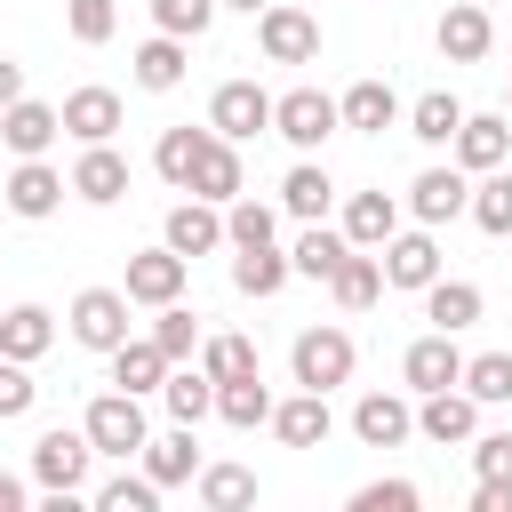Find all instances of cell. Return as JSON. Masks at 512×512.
<instances>
[{
    "label": "cell",
    "instance_id": "cell-1",
    "mask_svg": "<svg viewBox=\"0 0 512 512\" xmlns=\"http://www.w3.org/2000/svg\"><path fill=\"white\" fill-rule=\"evenodd\" d=\"M80 432H88V448H96V456H136V448L152 440V424H144V400H136V392H120V384L88 400Z\"/></svg>",
    "mask_w": 512,
    "mask_h": 512
},
{
    "label": "cell",
    "instance_id": "cell-2",
    "mask_svg": "<svg viewBox=\"0 0 512 512\" xmlns=\"http://www.w3.org/2000/svg\"><path fill=\"white\" fill-rule=\"evenodd\" d=\"M88 464H96V448H88L80 424H56V432L32 440V480H40L48 496H80V488H88Z\"/></svg>",
    "mask_w": 512,
    "mask_h": 512
},
{
    "label": "cell",
    "instance_id": "cell-3",
    "mask_svg": "<svg viewBox=\"0 0 512 512\" xmlns=\"http://www.w3.org/2000/svg\"><path fill=\"white\" fill-rule=\"evenodd\" d=\"M352 336L344 328H304L296 344H288V368H296V384L304 392H336V384H352Z\"/></svg>",
    "mask_w": 512,
    "mask_h": 512
},
{
    "label": "cell",
    "instance_id": "cell-4",
    "mask_svg": "<svg viewBox=\"0 0 512 512\" xmlns=\"http://www.w3.org/2000/svg\"><path fill=\"white\" fill-rule=\"evenodd\" d=\"M336 128H344V120H336V96H320V88H288V96H272V136H288L296 152H320Z\"/></svg>",
    "mask_w": 512,
    "mask_h": 512
},
{
    "label": "cell",
    "instance_id": "cell-5",
    "mask_svg": "<svg viewBox=\"0 0 512 512\" xmlns=\"http://www.w3.org/2000/svg\"><path fill=\"white\" fill-rule=\"evenodd\" d=\"M256 48H264L272 64H312V56H320V24H312L304 8H288V0H264V8H256Z\"/></svg>",
    "mask_w": 512,
    "mask_h": 512
},
{
    "label": "cell",
    "instance_id": "cell-6",
    "mask_svg": "<svg viewBox=\"0 0 512 512\" xmlns=\"http://www.w3.org/2000/svg\"><path fill=\"white\" fill-rule=\"evenodd\" d=\"M64 320H72V344H88V352H112V344L128 336V288H80Z\"/></svg>",
    "mask_w": 512,
    "mask_h": 512
},
{
    "label": "cell",
    "instance_id": "cell-7",
    "mask_svg": "<svg viewBox=\"0 0 512 512\" xmlns=\"http://www.w3.org/2000/svg\"><path fill=\"white\" fill-rule=\"evenodd\" d=\"M208 128H216V136H232V144H248V136H264V128H272V96H264L256 80H224V88L208 96Z\"/></svg>",
    "mask_w": 512,
    "mask_h": 512
},
{
    "label": "cell",
    "instance_id": "cell-8",
    "mask_svg": "<svg viewBox=\"0 0 512 512\" xmlns=\"http://www.w3.org/2000/svg\"><path fill=\"white\" fill-rule=\"evenodd\" d=\"M376 264H384V288H432V280H440V240H432V224L392 232V240L376 248Z\"/></svg>",
    "mask_w": 512,
    "mask_h": 512
},
{
    "label": "cell",
    "instance_id": "cell-9",
    "mask_svg": "<svg viewBox=\"0 0 512 512\" xmlns=\"http://www.w3.org/2000/svg\"><path fill=\"white\" fill-rule=\"evenodd\" d=\"M56 136H64L56 104H40V96H16V104H0V144H8L16 160H40Z\"/></svg>",
    "mask_w": 512,
    "mask_h": 512
},
{
    "label": "cell",
    "instance_id": "cell-10",
    "mask_svg": "<svg viewBox=\"0 0 512 512\" xmlns=\"http://www.w3.org/2000/svg\"><path fill=\"white\" fill-rule=\"evenodd\" d=\"M448 144H456V168H464V176L504 168V160H512V120H504V112H464V128H456Z\"/></svg>",
    "mask_w": 512,
    "mask_h": 512
},
{
    "label": "cell",
    "instance_id": "cell-11",
    "mask_svg": "<svg viewBox=\"0 0 512 512\" xmlns=\"http://www.w3.org/2000/svg\"><path fill=\"white\" fill-rule=\"evenodd\" d=\"M184 192H200V200H216V208H224V200H240V192H248V168H240V144L208 128V144H200V160H192V184H184Z\"/></svg>",
    "mask_w": 512,
    "mask_h": 512
},
{
    "label": "cell",
    "instance_id": "cell-12",
    "mask_svg": "<svg viewBox=\"0 0 512 512\" xmlns=\"http://www.w3.org/2000/svg\"><path fill=\"white\" fill-rule=\"evenodd\" d=\"M160 240H168V248H176V256L192 264V256H208V248H224V208L192 192V200H176V208H168V224H160Z\"/></svg>",
    "mask_w": 512,
    "mask_h": 512
},
{
    "label": "cell",
    "instance_id": "cell-13",
    "mask_svg": "<svg viewBox=\"0 0 512 512\" xmlns=\"http://www.w3.org/2000/svg\"><path fill=\"white\" fill-rule=\"evenodd\" d=\"M184 272H192V264H184L168 240L144 248V256H128V304H152V312L176 304V296H184Z\"/></svg>",
    "mask_w": 512,
    "mask_h": 512
},
{
    "label": "cell",
    "instance_id": "cell-14",
    "mask_svg": "<svg viewBox=\"0 0 512 512\" xmlns=\"http://www.w3.org/2000/svg\"><path fill=\"white\" fill-rule=\"evenodd\" d=\"M400 376H408V392H448V384L464 376V352H456V336H448V328L416 336V344L400 352Z\"/></svg>",
    "mask_w": 512,
    "mask_h": 512
},
{
    "label": "cell",
    "instance_id": "cell-15",
    "mask_svg": "<svg viewBox=\"0 0 512 512\" xmlns=\"http://www.w3.org/2000/svg\"><path fill=\"white\" fill-rule=\"evenodd\" d=\"M416 432L432 440V448H464L472 432H480V400L472 392H424V408H416Z\"/></svg>",
    "mask_w": 512,
    "mask_h": 512
},
{
    "label": "cell",
    "instance_id": "cell-16",
    "mask_svg": "<svg viewBox=\"0 0 512 512\" xmlns=\"http://www.w3.org/2000/svg\"><path fill=\"white\" fill-rule=\"evenodd\" d=\"M464 200H472V176H464V168H424V176L408 184V216H416V224H456Z\"/></svg>",
    "mask_w": 512,
    "mask_h": 512
},
{
    "label": "cell",
    "instance_id": "cell-17",
    "mask_svg": "<svg viewBox=\"0 0 512 512\" xmlns=\"http://www.w3.org/2000/svg\"><path fill=\"white\" fill-rule=\"evenodd\" d=\"M432 40H440V56H448V64H480V56L496 48V24H488V8H480V0H456V8L440 16V32H432Z\"/></svg>",
    "mask_w": 512,
    "mask_h": 512
},
{
    "label": "cell",
    "instance_id": "cell-18",
    "mask_svg": "<svg viewBox=\"0 0 512 512\" xmlns=\"http://www.w3.org/2000/svg\"><path fill=\"white\" fill-rule=\"evenodd\" d=\"M64 176L48 168V160H16V176H8V216H24V224H40V216H56L64 208Z\"/></svg>",
    "mask_w": 512,
    "mask_h": 512
},
{
    "label": "cell",
    "instance_id": "cell-19",
    "mask_svg": "<svg viewBox=\"0 0 512 512\" xmlns=\"http://www.w3.org/2000/svg\"><path fill=\"white\" fill-rule=\"evenodd\" d=\"M352 432H360V448H400V440L416 432V408H408L400 392H360Z\"/></svg>",
    "mask_w": 512,
    "mask_h": 512
},
{
    "label": "cell",
    "instance_id": "cell-20",
    "mask_svg": "<svg viewBox=\"0 0 512 512\" xmlns=\"http://www.w3.org/2000/svg\"><path fill=\"white\" fill-rule=\"evenodd\" d=\"M56 120H64V136H80V144H112L120 96H112V88H72V96L56 104Z\"/></svg>",
    "mask_w": 512,
    "mask_h": 512
},
{
    "label": "cell",
    "instance_id": "cell-21",
    "mask_svg": "<svg viewBox=\"0 0 512 512\" xmlns=\"http://www.w3.org/2000/svg\"><path fill=\"white\" fill-rule=\"evenodd\" d=\"M64 184H72V192H80L88 208H112V200L128 192V160H120L112 144H88V152L72 160V176H64Z\"/></svg>",
    "mask_w": 512,
    "mask_h": 512
},
{
    "label": "cell",
    "instance_id": "cell-22",
    "mask_svg": "<svg viewBox=\"0 0 512 512\" xmlns=\"http://www.w3.org/2000/svg\"><path fill=\"white\" fill-rule=\"evenodd\" d=\"M104 360H112V384H120V392H136V400H144V392H160V376L176 368V360H168L152 336H120Z\"/></svg>",
    "mask_w": 512,
    "mask_h": 512
},
{
    "label": "cell",
    "instance_id": "cell-23",
    "mask_svg": "<svg viewBox=\"0 0 512 512\" xmlns=\"http://www.w3.org/2000/svg\"><path fill=\"white\" fill-rule=\"evenodd\" d=\"M272 432H280L288 448H320V440L336 432L328 392H304V384H296V400H272Z\"/></svg>",
    "mask_w": 512,
    "mask_h": 512
},
{
    "label": "cell",
    "instance_id": "cell-24",
    "mask_svg": "<svg viewBox=\"0 0 512 512\" xmlns=\"http://www.w3.org/2000/svg\"><path fill=\"white\" fill-rule=\"evenodd\" d=\"M336 120H344V128H360V136H384V128L400 120V96H392L384 80H352V88L336 96Z\"/></svg>",
    "mask_w": 512,
    "mask_h": 512
},
{
    "label": "cell",
    "instance_id": "cell-25",
    "mask_svg": "<svg viewBox=\"0 0 512 512\" xmlns=\"http://www.w3.org/2000/svg\"><path fill=\"white\" fill-rule=\"evenodd\" d=\"M392 232H400V200L392 192H352L344 200V240L352 248H384Z\"/></svg>",
    "mask_w": 512,
    "mask_h": 512
},
{
    "label": "cell",
    "instance_id": "cell-26",
    "mask_svg": "<svg viewBox=\"0 0 512 512\" xmlns=\"http://www.w3.org/2000/svg\"><path fill=\"white\" fill-rule=\"evenodd\" d=\"M328 296H336L344 312H368V304L384 296V264H376V248H344V264L328 272Z\"/></svg>",
    "mask_w": 512,
    "mask_h": 512
},
{
    "label": "cell",
    "instance_id": "cell-27",
    "mask_svg": "<svg viewBox=\"0 0 512 512\" xmlns=\"http://www.w3.org/2000/svg\"><path fill=\"white\" fill-rule=\"evenodd\" d=\"M136 456H144V472H152L160 488H184V480L200 472V440H192V424H176V432H160V440H144Z\"/></svg>",
    "mask_w": 512,
    "mask_h": 512
},
{
    "label": "cell",
    "instance_id": "cell-28",
    "mask_svg": "<svg viewBox=\"0 0 512 512\" xmlns=\"http://www.w3.org/2000/svg\"><path fill=\"white\" fill-rule=\"evenodd\" d=\"M48 344H56V312L48 304H8L0 312V352L8 360H40Z\"/></svg>",
    "mask_w": 512,
    "mask_h": 512
},
{
    "label": "cell",
    "instance_id": "cell-29",
    "mask_svg": "<svg viewBox=\"0 0 512 512\" xmlns=\"http://www.w3.org/2000/svg\"><path fill=\"white\" fill-rule=\"evenodd\" d=\"M184 48H192V40H176V32H152V40H144V48L128 56V64H136V88H152V96H168V88L184 80V64H192Z\"/></svg>",
    "mask_w": 512,
    "mask_h": 512
},
{
    "label": "cell",
    "instance_id": "cell-30",
    "mask_svg": "<svg viewBox=\"0 0 512 512\" xmlns=\"http://www.w3.org/2000/svg\"><path fill=\"white\" fill-rule=\"evenodd\" d=\"M160 400H168V416H176V424H200V416H216V384H208V368H200V360H192V368L176 360V368L160 376Z\"/></svg>",
    "mask_w": 512,
    "mask_h": 512
},
{
    "label": "cell",
    "instance_id": "cell-31",
    "mask_svg": "<svg viewBox=\"0 0 512 512\" xmlns=\"http://www.w3.org/2000/svg\"><path fill=\"white\" fill-rule=\"evenodd\" d=\"M464 216H472L488 240H504V232H512V168H480V184H472Z\"/></svg>",
    "mask_w": 512,
    "mask_h": 512
},
{
    "label": "cell",
    "instance_id": "cell-32",
    "mask_svg": "<svg viewBox=\"0 0 512 512\" xmlns=\"http://www.w3.org/2000/svg\"><path fill=\"white\" fill-rule=\"evenodd\" d=\"M328 200H336V184H328V168H312V160H296V168L280 176V208H288V216H304V224H320V216H328Z\"/></svg>",
    "mask_w": 512,
    "mask_h": 512
},
{
    "label": "cell",
    "instance_id": "cell-33",
    "mask_svg": "<svg viewBox=\"0 0 512 512\" xmlns=\"http://www.w3.org/2000/svg\"><path fill=\"white\" fill-rule=\"evenodd\" d=\"M232 288L240 296H280L288 288V256L264 240V248H232Z\"/></svg>",
    "mask_w": 512,
    "mask_h": 512
},
{
    "label": "cell",
    "instance_id": "cell-34",
    "mask_svg": "<svg viewBox=\"0 0 512 512\" xmlns=\"http://www.w3.org/2000/svg\"><path fill=\"white\" fill-rule=\"evenodd\" d=\"M416 296H424V320L448 328V336L480 320V288H472V280H432V288H416Z\"/></svg>",
    "mask_w": 512,
    "mask_h": 512
},
{
    "label": "cell",
    "instance_id": "cell-35",
    "mask_svg": "<svg viewBox=\"0 0 512 512\" xmlns=\"http://www.w3.org/2000/svg\"><path fill=\"white\" fill-rule=\"evenodd\" d=\"M216 416H224V424H240V432L272 424V392H264V368H256V376H232V384H216Z\"/></svg>",
    "mask_w": 512,
    "mask_h": 512
},
{
    "label": "cell",
    "instance_id": "cell-36",
    "mask_svg": "<svg viewBox=\"0 0 512 512\" xmlns=\"http://www.w3.org/2000/svg\"><path fill=\"white\" fill-rule=\"evenodd\" d=\"M192 488H200L208 512H240V504H256V472H248V464H200Z\"/></svg>",
    "mask_w": 512,
    "mask_h": 512
},
{
    "label": "cell",
    "instance_id": "cell-37",
    "mask_svg": "<svg viewBox=\"0 0 512 512\" xmlns=\"http://www.w3.org/2000/svg\"><path fill=\"white\" fill-rule=\"evenodd\" d=\"M456 128H464V104H456L448 88H432V96L408 104V136H416V144H448Z\"/></svg>",
    "mask_w": 512,
    "mask_h": 512
},
{
    "label": "cell",
    "instance_id": "cell-38",
    "mask_svg": "<svg viewBox=\"0 0 512 512\" xmlns=\"http://www.w3.org/2000/svg\"><path fill=\"white\" fill-rule=\"evenodd\" d=\"M200 144H208V128H160V144H152V168H160V184H192V160H200Z\"/></svg>",
    "mask_w": 512,
    "mask_h": 512
},
{
    "label": "cell",
    "instance_id": "cell-39",
    "mask_svg": "<svg viewBox=\"0 0 512 512\" xmlns=\"http://www.w3.org/2000/svg\"><path fill=\"white\" fill-rule=\"evenodd\" d=\"M344 248H352L344 232H328V224H304V240L288 248V272H304V280H328V272L344 264Z\"/></svg>",
    "mask_w": 512,
    "mask_h": 512
},
{
    "label": "cell",
    "instance_id": "cell-40",
    "mask_svg": "<svg viewBox=\"0 0 512 512\" xmlns=\"http://www.w3.org/2000/svg\"><path fill=\"white\" fill-rule=\"evenodd\" d=\"M456 384H464L480 408H504V400H512V352H472Z\"/></svg>",
    "mask_w": 512,
    "mask_h": 512
},
{
    "label": "cell",
    "instance_id": "cell-41",
    "mask_svg": "<svg viewBox=\"0 0 512 512\" xmlns=\"http://www.w3.org/2000/svg\"><path fill=\"white\" fill-rule=\"evenodd\" d=\"M200 368H208V384H232V376H256V344L248 336H200V352H192Z\"/></svg>",
    "mask_w": 512,
    "mask_h": 512
},
{
    "label": "cell",
    "instance_id": "cell-42",
    "mask_svg": "<svg viewBox=\"0 0 512 512\" xmlns=\"http://www.w3.org/2000/svg\"><path fill=\"white\" fill-rule=\"evenodd\" d=\"M272 232H280V216H272L264 200H248V192L224 200V240H232V248H264Z\"/></svg>",
    "mask_w": 512,
    "mask_h": 512
},
{
    "label": "cell",
    "instance_id": "cell-43",
    "mask_svg": "<svg viewBox=\"0 0 512 512\" xmlns=\"http://www.w3.org/2000/svg\"><path fill=\"white\" fill-rule=\"evenodd\" d=\"M152 344H160L168 360H192V352H200V312H184V296H176V304H160Z\"/></svg>",
    "mask_w": 512,
    "mask_h": 512
},
{
    "label": "cell",
    "instance_id": "cell-44",
    "mask_svg": "<svg viewBox=\"0 0 512 512\" xmlns=\"http://www.w3.org/2000/svg\"><path fill=\"white\" fill-rule=\"evenodd\" d=\"M96 504H104V512H160V480H152V472H120V480L96 488Z\"/></svg>",
    "mask_w": 512,
    "mask_h": 512
},
{
    "label": "cell",
    "instance_id": "cell-45",
    "mask_svg": "<svg viewBox=\"0 0 512 512\" xmlns=\"http://www.w3.org/2000/svg\"><path fill=\"white\" fill-rule=\"evenodd\" d=\"M64 24H72L80 48H104L112 24H120V8H112V0H64Z\"/></svg>",
    "mask_w": 512,
    "mask_h": 512
},
{
    "label": "cell",
    "instance_id": "cell-46",
    "mask_svg": "<svg viewBox=\"0 0 512 512\" xmlns=\"http://www.w3.org/2000/svg\"><path fill=\"white\" fill-rule=\"evenodd\" d=\"M152 24L176 32V40H200L216 24V0H152Z\"/></svg>",
    "mask_w": 512,
    "mask_h": 512
},
{
    "label": "cell",
    "instance_id": "cell-47",
    "mask_svg": "<svg viewBox=\"0 0 512 512\" xmlns=\"http://www.w3.org/2000/svg\"><path fill=\"white\" fill-rule=\"evenodd\" d=\"M416 504H424L416 480H368V488H352V512H416Z\"/></svg>",
    "mask_w": 512,
    "mask_h": 512
},
{
    "label": "cell",
    "instance_id": "cell-48",
    "mask_svg": "<svg viewBox=\"0 0 512 512\" xmlns=\"http://www.w3.org/2000/svg\"><path fill=\"white\" fill-rule=\"evenodd\" d=\"M32 400H40V384H32V360H8V352H0V424H8V416H24Z\"/></svg>",
    "mask_w": 512,
    "mask_h": 512
},
{
    "label": "cell",
    "instance_id": "cell-49",
    "mask_svg": "<svg viewBox=\"0 0 512 512\" xmlns=\"http://www.w3.org/2000/svg\"><path fill=\"white\" fill-rule=\"evenodd\" d=\"M472 472L480 480H512V432H472Z\"/></svg>",
    "mask_w": 512,
    "mask_h": 512
},
{
    "label": "cell",
    "instance_id": "cell-50",
    "mask_svg": "<svg viewBox=\"0 0 512 512\" xmlns=\"http://www.w3.org/2000/svg\"><path fill=\"white\" fill-rule=\"evenodd\" d=\"M472 512H512V480H480L472 488Z\"/></svg>",
    "mask_w": 512,
    "mask_h": 512
},
{
    "label": "cell",
    "instance_id": "cell-51",
    "mask_svg": "<svg viewBox=\"0 0 512 512\" xmlns=\"http://www.w3.org/2000/svg\"><path fill=\"white\" fill-rule=\"evenodd\" d=\"M16 96H24V64H16V56H0V104H16Z\"/></svg>",
    "mask_w": 512,
    "mask_h": 512
},
{
    "label": "cell",
    "instance_id": "cell-52",
    "mask_svg": "<svg viewBox=\"0 0 512 512\" xmlns=\"http://www.w3.org/2000/svg\"><path fill=\"white\" fill-rule=\"evenodd\" d=\"M0 512H24V480H8V472H0Z\"/></svg>",
    "mask_w": 512,
    "mask_h": 512
},
{
    "label": "cell",
    "instance_id": "cell-53",
    "mask_svg": "<svg viewBox=\"0 0 512 512\" xmlns=\"http://www.w3.org/2000/svg\"><path fill=\"white\" fill-rule=\"evenodd\" d=\"M216 8H248V16H256V8H264V0H216Z\"/></svg>",
    "mask_w": 512,
    "mask_h": 512
},
{
    "label": "cell",
    "instance_id": "cell-54",
    "mask_svg": "<svg viewBox=\"0 0 512 512\" xmlns=\"http://www.w3.org/2000/svg\"><path fill=\"white\" fill-rule=\"evenodd\" d=\"M504 120H512V104H504Z\"/></svg>",
    "mask_w": 512,
    "mask_h": 512
}]
</instances>
